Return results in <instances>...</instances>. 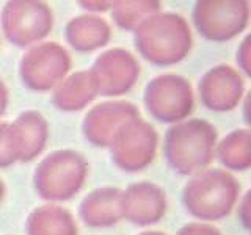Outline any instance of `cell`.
Masks as SVG:
<instances>
[{
	"mask_svg": "<svg viewBox=\"0 0 251 235\" xmlns=\"http://www.w3.org/2000/svg\"><path fill=\"white\" fill-rule=\"evenodd\" d=\"M138 53L157 66H173L192 50V30L185 18L175 13H155L133 30Z\"/></svg>",
	"mask_w": 251,
	"mask_h": 235,
	"instance_id": "6da1fadb",
	"label": "cell"
},
{
	"mask_svg": "<svg viewBox=\"0 0 251 235\" xmlns=\"http://www.w3.org/2000/svg\"><path fill=\"white\" fill-rule=\"evenodd\" d=\"M217 129L204 119H184L167 130L163 155L182 176H195L206 169L215 157Z\"/></svg>",
	"mask_w": 251,
	"mask_h": 235,
	"instance_id": "7a4b0ae2",
	"label": "cell"
},
{
	"mask_svg": "<svg viewBox=\"0 0 251 235\" xmlns=\"http://www.w3.org/2000/svg\"><path fill=\"white\" fill-rule=\"evenodd\" d=\"M240 196V185L225 169H204L184 187L182 201L187 212L201 221H217L227 216Z\"/></svg>",
	"mask_w": 251,
	"mask_h": 235,
	"instance_id": "3957f363",
	"label": "cell"
},
{
	"mask_svg": "<svg viewBox=\"0 0 251 235\" xmlns=\"http://www.w3.org/2000/svg\"><path fill=\"white\" fill-rule=\"evenodd\" d=\"M88 174L85 157L73 149L55 151L39 162L33 174L36 193L47 201H68L80 191Z\"/></svg>",
	"mask_w": 251,
	"mask_h": 235,
	"instance_id": "277c9868",
	"label": "cell"
},
{
	"mask_svg": "<svg viewBox=\"0 0 251 235\" xmlns=\"http://www.w3.org/2000/svg\"><path fill=\"white\" fill-rule=\"evenodd\" d=\"M0 25L10 43L18 47H33L50 33L53 14L50 6L33 0L8 2L0 13Z\"/></svg>",
	"mask_w": 251,
	"mask_h": 235,
	"instance_id": "5b68a950",
	"label": "cell"
},
{
	"mask_svg": "<svg viewBox=\"0 0 251 235\" xmlns=\"http://www.w3.org/2000/svg\"><path fill=\"white\" fill-rule=\"evenodd\" d=\"M192 19L202 38L225 43L248 27L250 3L245 0H202L195 5Z\"/></svg>",
	"mask_w": 251,
	"mask_h": 235,
	"instance_id": "8992f818",
	"label": "cell"
},
{
	"mask_svg": "<svg viewBox=\"0 0 251 235\" xmlns=\"http://www.w3.org/2000/svg\"><path fill=\"white\" fill-rule=\"evenodd\" d=\"M71 69L68 50L58 43H39L24 53L19 75L27 88L46 93L55 90Z\"/></svg>",
	"mask_w": 251,
	"mask_h": 235,
	"instance_id": "52a82bcc",
	"label": "cell"
},
{
	"mask_svg": "<svg viewBox=\"0 0 251 235\" xmlns=\"http://www.w3.org/2000/svg\"><path fill=\"white\" fill-rule=\"evenodd\" d=\"M148 113L160 122H180L193 112V91L190 82L177 74H162L145 88Z\"/></svg>",
	"mask_w": 251,
	"mask_h": 235,
	"instance_id": "ba28073f",
	"label": "cell"
},
{
	"mask_svg": "<svg viewBox=\"0 0 251 235\" xmlns=\"http://www.w3.org/2000/svg\"><path fill=\"white\" fill-rule=\"evenodd\" d=\"M157 144L159 135L155 129L140 116L124 124L108 147L112 160L118 168L137 172L152 163Z\"/></svg>",
	"mask_w": 251,
	"mask_h": 235,
	"instance_id": "9c48e42d",
	"label": "cell"
},
{
	"mask_svg": "<svg viewBox=\"0 0 251 235\" xmlns=\"http://www.w3.org/2000/svg\"><path fill=\"white\" fill-rule=\"evenodd\" d=\"M90 72L100 96H123L140 77V63L124 49H110L96 58Z\"/></svg>",
	"mask_w": 251,
	"mask_h": 235,
	"instance_id": "30bf717a",
	"label": "cell"
},
{
	"mask_svg": "<svg viewBox=\"0 0 251 235\" xmlns=\"http://www.w3.org/2000/svg\"><path fill=\"white\" fill-rule=\"evenodd\" d=\"M201 104L212 112H231L245 94V80L240 70L218 65L202 75L198 85Z\"/></svg>",
	"mask_w": 251,
	"mask_h": 235,
	"instance_id": "8fae6325",
	"label": "cell"
},
{
	"mask_svg": "<svg viewBox=\"0 0 251 235\" xmlns=\"http://www.w3.org/2000/svg\"><path fill=\"white\" fill-rule=\"evenodd\" d=\"M140 118V110L132 102H104L86 113L82 130L83 137L96 147H108L124 124Z\"/></svg>",
	"mask_w": 251,
	"mask_h": 235,
	"instance_id": "7c38bea8",
	"label": "cell"
},
{
	"mask_svg": "<svg viewBox=\"0 0 251 235\" xmlns=\"http://www.w3.org/2000/svg\"><path fill=\"white\" fill-rule=\"evenodd\" d=\"M167 212V196L159 185L137 182L121 194V216L138 226L159 223Z\"/></svg>",
	"mask_w": 251,
	"mask_h": 235,
	"instance_id": "4fadbf2b",
	"label": "cell"
},
{
	"mask_svg": "<svg viewBox=\"0 0 251 235\" xmlns=\"http://www.w3.org/2000/svg\"><path fill=\"white\" fill-rule=\"evenodd\" d=\"M11 138L18 162H31L44 151L49 140V124L38 112H24L10 122Z\"/></svg>",
	"mask_w": 251,
	"mask_h": 235,
	"instance_id": "5bb4252c",
	"label": "cell"
},
{
	"mask_svg": "<svg viewBox=\"0 0 251 235\" xmlns=\"http://www.w3.org/2000/svg\"><path fill=\"white\" fill-rule=\"evenodd\" d=\"M121 194L120 188L102 187L85 196L78 207V216L90 227L115 226L121 216Z\"/></svg>",
	"mask_w": 251,
	"mask_h": 235,
	"instance_id": "9a60e30c",
	"label": "cell"
},
{
	"mask_svg": "<svg viewBox=\"0 0 251 235\" xmlns=\"http://www.w3.org/2000/svg\"><path fill=\"white\" fill-rule=\"evenodd\" d=\"M65 39L74 50L86 53L107 46L112 39V28L99 16H77L68 22Z\"/></svg>",
	"mask_w": 251,
	"mask_h": 235,
	"instance_id": "2e32d148",
	"label": "cell"
},
{
	"mask_svg": "<svg viewBox=\"0 0 251 235\" xmlns=\"http://www.w3.org/2000/svg\"><path fill=\"white\" fill-rule=\"evenodd\" d=\"M98 96V86L90 70H78L66 77L53 90L52 102L61 112H78Z\"/></svg>",
	"mask_w": 251,
	"mask_h": 235,
	"instance_id": "e0dca14e",
	"label": "cell"
},
{
	"mask_svg": "<svg viewBox=\"0 0 251 235\" xmlns=\"http://www.w3.org/2000/svg\"><path fill=\"white\" fill-rule=\"evenodd\" d=\"M28 235H77V223L69 210L60 206H41L27 219Z\"/></svg>",
	"mask_w": 251,
	"mask_h": 235,
	"instance_id": "ac0fdd59",
	"label": "cell"
},
{
	"mask_svg": "<svg viewBox=\"0 0 251 235\" xmlns=\"http://www.w3.org/2000/svg\"><path fill=\"white\" fill-rule=\"evenodd\" d=\"M251 133L250 129L232 130L215 146V154L227 169L247 171L251 164Z\"/></svg>",
	"mask_w": 251,
	"mask_h": 235,
	"instance_id": "d6986e66",
	"label": "cell"
},
{
	"mask_svg": "<svg viewBox=\"0 0 251 235\" xmlns=\"http://www.w3.org/2000/svg\"><path fill=\"white\" fill-rule=\"evenodd\" d=\"M112 18L123 30H135L149 16L160 13L162 3L155 0L143 2H112Z\"/></svg>",
	"mask_w": 251,
	"mask_h": 235,
	"instance_id": "ffe728a7",
	"label": "cell"
},
{
	"mask_svg": "<svg viewBox=\"0 0 251 235\" xmlns=\"http://www.w3.org/2000/svg\"><path fill=\"white\" fill-rule=\"evenodd\" d=\"M18 162L14 152L10 122H0V168H8Z\"/></svg>",
	"mask_w": 251,
	"mask_h": 235,
	"instance_id": "44dd1931",
	"label": "cell"
},
{
	"mask_svg": "<svg viewBox=\"0 0 251 235\" xmlns=\"http://www.w3.org/2000/svg\"><path fill=\"white\" fill-rule=\"evenodd\" d=\"M177 235H222V232L206 223H188L179 231Z\"/></svg>",
	"mask_w": 251,
	"mask_h": 235,
	"instance_id": "7402d4cb",
	"label": "cell"
},
{
	"mask_svg": "<svg viewBox=\"0 0 251 235\" xmlns=\"http://www.w3.org/2000/svg\"><path fill=\"white\" fill-rule=\"evenodd\" d=\"M250 43H251V38L247 36L245 39L242 41L240 47L237 49V65L240 68V70H243L247 75L251 74V60H250Z\"/></svg>",
	"mask_w": 251,
	"mask_h": 235,
	"instance_id": "603a6c76",
	"label": "cell"
},
{
	"mask_svg": "<svg viewBox=\"0 0 251 235\" xmlns=\"http://www.w3.org/2000/svg\"><path fill=\"white\" fill-rule=\"evenodd\" d=\"M248 201H250V191L245 193V196H243V199L239 202V218L242 224L247 227L250 226V218H248Z\"/></svg>",
	"mask_w": 251,
	"mask_h": 235,
	"instance_id": "cb8c5ba5",
	"label": "cell"
},
{
	"mask_svg": "<svg viewBox=\"0 0 251 235\" xmlns=\"http://www.w3.org/2000/svg\"><path fill=\"white\" fill-rule=\"evenodd\" d=\"M8 107V88L5 82L0 78V116H3Z\"/></svg>",
	"mask_w": 251,
	"mask_h": 235,
	"instance_id": "d4e9b609",
	"label": "cell"
},
{
	"mask_svg": "<svg viewBox=\"0 0 251 235\" xmlns=\"http://www.w3.org/2000/svg\"><path fill=\"white\" fill-rule=\"evenodd\" d=\"M85 10H93V11H105L112 6V2H80Z\"/></svg>",
	"mask_w": 251,
	"mask_h": 235,
	"instance_id": "484cf974",
	"label": "cell"
},
{
	"mask_svg": "<svg viewBox=\"0 0 251 235\" xmlns=\"http://www.w3.org/2000/svg\"><path fill=\"white\" fill-rule=\"evenodd\" d=\"M3 198H5V184H3V180L0 179V202L3 201Z\"/></svg>",
	"mask_w": 251,
	"mask_h": 235,
	"instance_id": "4316f807",
	"label": "cell"
},
{
	"mask_svg": "<svg viewBox=\"0 0 251 235\" xmlns=\"http://www.w3.org/2000/svg\"><path fill=\"white\" fill-rule=\"evenodd\" d=\"M140 235H165V234L159 231H146V232H141Z\"/></svg>",
	"mask_w": 251,
	"mask_h": 235,
	"instance_id": "83f0119b",
	"label": "cell"
}]
</instances>
